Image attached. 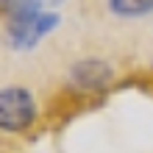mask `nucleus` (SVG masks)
<instances>
[{
	"label": "nucleus",
	"instance_id": "1",
	"mask_svg": "<svg viewBox=\"0 0 153 153\" xmlns=\"http://www.w3.org/2000/svg\"><path fill=\"white\" fill-rule=\"evenodd\" d=\"M36 117V106L28 89L11 86L0 92V125L3 131H25Z\"/></svg>",
	"mask_w": 153,
	"mask_h": 153
},
{
	"label": "nucleus",
	"instance_id": "2",
	"mask_svg": "<svg viewBox=\"0 0 153 153\" xmlns=\"http://www.w3.org/2000/svg\"><path fill=\"white\" fill-rule=\"evenodd\" d=\"M56 25H59V14L39 11L36 17H31V20H25V22L8 25V42H11L17 50H31L33 45H36L42 36H48Z\"/></svg>",
	"mask_w": 153,
	"mask_h": 153
},
{
	"label": "nucleus",
	"instance_id": "3",
	"mask_svg": "<svg viewBox=\"0 0 153 153\" xmlns=\"http://www.w3.org/2000/svg\"><path fill=\"white\" fill-rule=\"evenodd\" d=\"M111 67L106 61H97V59H89V61H81V64L73 67V81L81 89H100L111 81Z\"/></svg>",
	"mask_w": 153,
	"mask_h": 153
},
{
	"label": "nucleus",
	"instance_id": "4",
	"mask_svg": "<svg viewBox=\"0 0 153 153\" xmlns=\"http://www.w3.org/2000/svg\"><path fill=\"white\" fill-rule=\"evenodd\" d=\"M3 3V14H6V20L8 25H14V22H25V20H31V17H36L42 11V0H0Z\"/></svg>",
	"mask_w": 153,
	"mask_h": 153
},
{
	"label": "nucleus",
	"instance_id": "5",
	"mask_svg": "<svg viewBox=\"0 0 153 153\" xmlns=\"http://www.w3.org/2000/svg\"><path fill=\"white\" fill-rule=\"evenodd\" d=\"M109 8L120 17H142L153 11V0H109Z\"/></svg>",
	"mask_w": 153,
	"mask_h": 153
},
{
	"label": "nucleus",
	"instance_id": "6",
	"mask_svg": "<svg viewBox=\"0 0 153 153\" xmlns=\"http://www.w3.org/2000/svg\"><path fill=\"white\" fill-rule=\"evenodd\" d=\"M42 3H48V6H59V3H64V0H42Z\"/></svg>",
	"mask_w": 153,
	"mask_h": 153
}]
</instances>
